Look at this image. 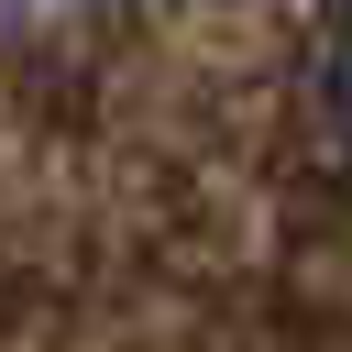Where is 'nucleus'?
Instances as JSON below:
<instances>
[{
  "instance_id": "1",
  "label": "nucleus",
  "mask_w": 352,
  "mask_h": 352,
  "mask_svg": "<svg viewBox=\"0 0 352 352\" xmlns=\"http://www.w3.org/2000/svg\"><path fill=\"white\" fill-rule=\"evenodd\" d=\"M330 99H341V132H352V44H341V66H330Z\"/></svg>"
}]
</instances>
